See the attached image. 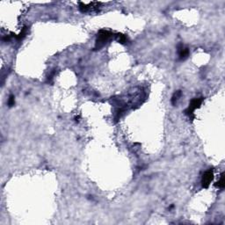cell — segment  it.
Wrapping results in <instances>:
<instances>
[{"mask_svg": "<svg viewBox=\"0 0 225 225\" xmlns=\"http://www.w3.org/2000/svg\"><path fill=\"white\" fill-rule=\"evenodd\" d=\"M117 39L119 40V42H121V43H126V41H127V38L125 35L123 34H117Z\"/></svg>", "mask_w": 225, "mask_h": 225, "instance_id": "8", "label": "cell"}, {"mask_svg": "<svg viewBox=\"0 0 225 225\" xmlns=\"http://www.w3.org/2000/svg\"><path fill=\"white\" fill-rule=\"evenodd\" d=\"M180 95H181V92H180V91H177L176 92H174V94H173V96H172V105H175V104H176V102H177V100H179V98L180 97Z\"/></svg>", "mask_w": 225, "mask_h": 225, "instance_id": "7", "label": "cell"}, {"mask_svg": "<svg viewBox=\"0 0 225 225\" xmlns=\"http://www.w3.org/2000/svg\"><path fill=\"white\" fill-rule=\"evenodd\" d=\"M101 3H98V2H92L89 4L79 3V9L82 12H91V11H97Z\"/></svg>", "mask_w": 225, "mask_h": 225, "instance_id": "1", "label": "cell"}, {"mask_svg": "<svg viewBox=\"0 0 225 225\" xmlns=\"http://www.w3.org/2000/svg\"><path fill=\"white\" fill-rule=\"evenodd\" d=\"M179 54L180 59H185L187 56L188 55V54H189V50H188V49L184 48L181 45L179 47Z\"/></svg>", "mask_w": 225, "mask_h": 225, "instance_id": "5", "label": "cell"}, {"mask_svg": "<svg viewBox=\"0 0 225 225\" xmlns=\"http://www.w3.org/2000/svg\"><path fill=\"white\" fill-rule=\"evenodd\" d=\"M216 187H218L219 189H223L225 187V179H224V172H222L221 174V178L219 179V181L217 182V184L216 185Z\"/></svg>", "mask_w": 225, "mask_h": 225, "instance_id": "6", "label": "cell"}, {"mask_svg": "<svg viewBox=\"0 0 225 225\" xmlns=\"http://www.w3.org/2000/svg\"><path fill=\"white\" fill-rule=\"evenodd\" d=\"M214 179V172H213V170L212 169H209L207 170L204 174H203V177H202V179H201V185L204 188H207L210 185L211 181L213 180Z\"/></svg>", "mask_w": 225, "mask_h": 225, "instance_id": "3", "label": "cell"}, {"mask_svg": "<svg viewBox=\"0 0 225 225\" xmlns=\"http://www.w3.org/2000/svg\"><path fill=\"white\" fill-rule=\"evenodd\" d=\"M202 101H203V98H193V100L191 101V103H190L188 108L187 109L186 113H187V115H192L193 114V111H194L196 108H199V107L201 106Z\"/></svg>", "mask_w": 225, "mask_h": 225, "instance_id": "4", "label": "cell"}, {"mask_svg": "<svg viewBox=\"0 0 225 225\" xmlns=\"http://www.w3.org/2000/svg\"><path fill=\"white\" fill-rule=\"evenodd\" d=\"M112 36V33H110L109 31H106V30H101L98 35V39L96 41V46L97 48H100L102 47L105 42Z\"/></svg>", "mask_w": 225, "mask_h": 225, "instance_id": "2", "label": "cell"}, {"mask_svg": "<svg viewBox=\"0 0 225 225\" xmlns=\"http://www.w3.org/2000/svg\"><path fill=\"white\" fill-rule=\"evenodd\" d=\"M8 105L9 106H12L14 105V96L13 95H11L9 100H8Z\"/></svg>", "mask_w": 225, "mask_h": 225, "instance_id": "9", "label": "cell"}]
</instances>
